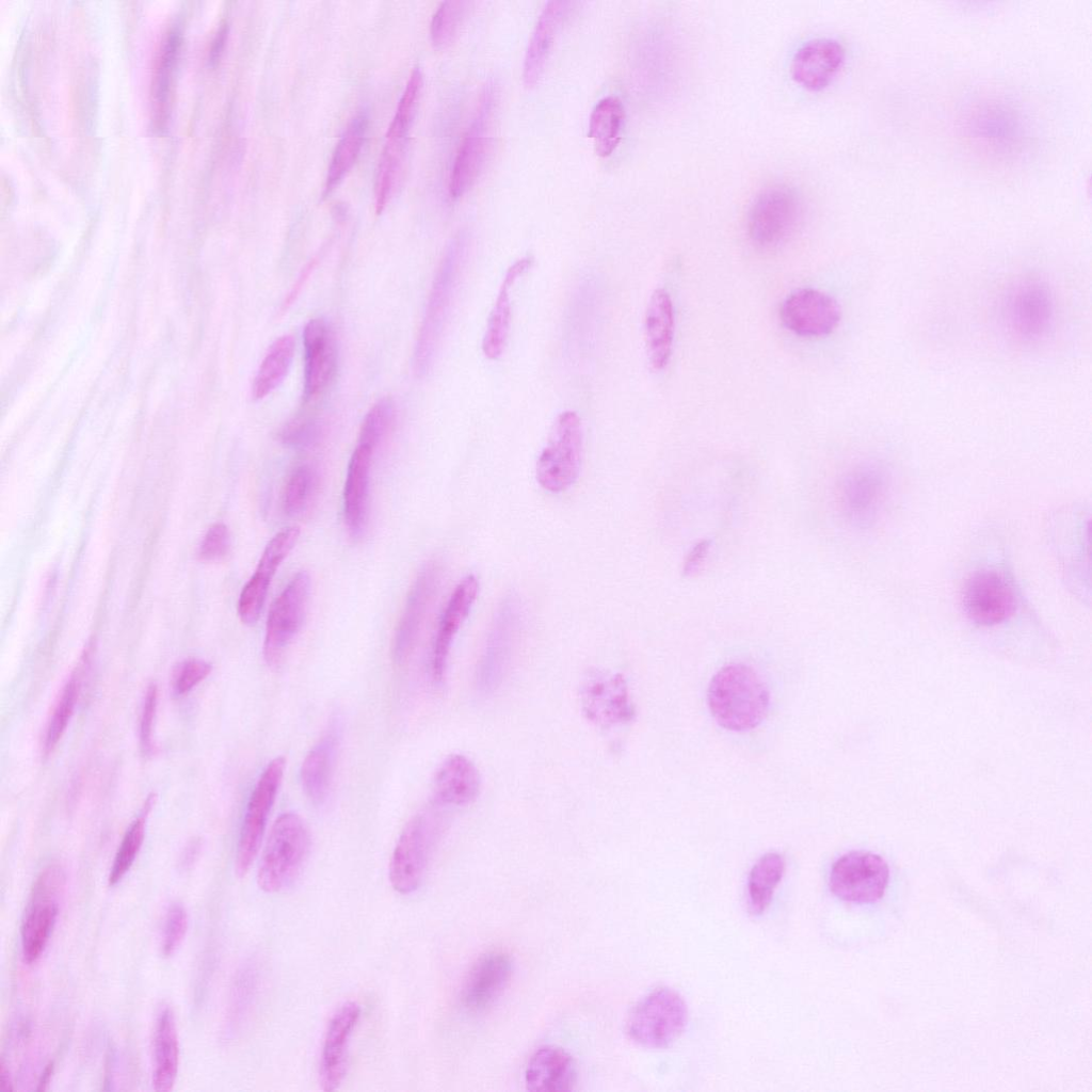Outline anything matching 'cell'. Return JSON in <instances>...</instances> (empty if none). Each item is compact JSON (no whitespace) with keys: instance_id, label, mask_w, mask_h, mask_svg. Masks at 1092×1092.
Instances as JSON below:
<instances>
[{"instance_id":"9","label":"cell","mask_w":1092,"mask_h":1092,"mask_svg":"<svg viewBox=\"0 0 1092 1092\" xmlns=\"http://www.w3.org/2000/svg\"><path fill=\"white\" fill-rule=\"evenodd\" d=\"M309 593V575L301 571L273 601L263 641V658L268 667L277 669L282 664L287 648L303 625Z\"/></svg>"},{"instance_id":"34","label":"cell","mask_w":1092,"mask_h":1092,"mask_svg":"<svg viewBox=\"0 0 1092 1092\" xmlns=\"http://www.w3.org/2000/svg\"><path fill=\"white\" fill-rule=\"evenodd\" d=\"M624 118V106L617 97L607 96L596 103L590 115L588 136L593 140L598 156L609 157L615 150Z\"/></svg>"},{"instance_id":"37","label":"cell","mask_w":1092,"mask_h":1092,"mask_svg":"<svg viewBox=\"0 0 1092 1092\" xmlns=\"http://www.w3.org/2000/svg\"><path fill=\"white\" fill-rule=\"evenodd\" d=\"M405 141L406 136L386 133L374 186L376 214L382 213L395 192L402 170Z\"/></svg>"},{"instance_id":"45","label":"cell","mask_w":1092,"mask_h":1092,"mask_svg":"<svg viewBox=\"0 0 1092 1092\" xmlns=\"http://www.w3.org/2000/svg\"><path fill=\"white\" fill-rule=\"evenodd\" d=\"M394 416L395 407L389 398H383L375 402L362 422L357 444L375 450L390 429Z\"/></svg>"},{"instance_id":"31","label":"cell","mask_w":1092,"mask_h":1092,"mask_svg":"<svg viewBox=\"0 0 1092 1092\" xmlns=\"http://www.w3.org/2000/svg\"><path fill=\"white\" fill-rule=\"evenodd\" d=\"M532 260L524 257L511 264L501 282L491 310L482 339V352L488 359H497L503 352L511 324L510 291L516 280L531 267Z\"/></svg>"},{"instance_id":"40","label":"cell","mask_w":1092,"mask_h":1092,"mask_svg":"<svg viewBox=\"0 0 1092 1092\" xmlns=\"http://www.w3.org/2000/svg\"><path fill=\"white\" fill-rule=\"evenodd\" d=\"M151 805L152 798L149 797L139 816L130 823L126 831L110 868L109 885H116L134 863L144 841L146 818Z\"/></svg>"},{"instance_id":"53","label":"cell","mask_w":1092,"mask_h":1092,"mask_svg":"<svg viewBox=\"0 0 1092 1092\" xmlns=\"http://www.w3.org/2000/svg\"><path fill=\"white\" fill-rule=\"evenodd\" d=\"M314 267H315V262H314V260H312V261H311V262H310V263H309V264H308V266H307V267H306V268H305V269L303 270V272H302V275H301V276L299 277V279L296 280V284H295V285L293 286V288H292V290L290 291V293H289V295H288L287 300H286V301H285V303H284L285 307H288V306H289V305H290V304H291V303H292V302H293V301L295 300V296H296V295H298V293H299V292L301 291V287H302V286L304 285V282H305V280L307 279V277L309 276V274H310V272H311V270H312V268H314Z\"/></svg>"},{"instance_id":"27","label":"cell","mask_w":1092,"mask_h":1092,"mask_svg":"<svg viewBox=\"0 0 1092 1092\" xmlns=\"http://www.w3.org/2000/svg\"><path fill=\"white\" fill-rule=\"evenodd\" d=\"M341 739V726L334 719L324 735L306 754L300 771L302 788L315 804L327 797Z\"/></svg>"},{"instance_id":"12","label":"cell","mask_w":1092,"mask_h":1092,"mask_svg":"<svg viewBox=\"0 0 1092 1092\" xmlns=\"http://www.w3.org/2000/svg\"><path fill=\"white\" fill-rule=\"evenodd\" d=\"M888 879V865L880 855L868 851H851L833 864L830 888L845 901L869 903L883 896Z\"/></svg>"},{"instance_id":"29","label":"cell","mask_w":1092,"mask_h":1092,"mask_svg":"<svg viewBox=\"0 0 1092 1092\" xmlns=\"http://www.w3.org/2000/svg\"><path fill=\"white\" fill-rule=\"evenodd\" d=\"M375 450L357 444L348 464L343 491V514L347 527L356 536L365 528L368 514L370 468Z\"/></svg>"},{"instance_id":"5","label":"cell","mask_w":1092,"mask_h":1092,"mask_svg":"<svg viewBox=\"0 0 1092 1092\" xmlns=\"http://www.w3.org/2000/svg\"><path fill=\"white\" fill-rule=\"evenodd\" d=\"M582 428L578 414L564 411L558 415L550 430L547 445L536 463L540 485L551 493L571 487L581 466Z\"/></svg>"},{"instance_id":"43","label":"cell","mask_w":1092,"mask_h":1092,"mask_svg":"<svg viewBox=\"0 0 1092 1092\" xmlns=\"http://www.w3.org/2000/svg\"><path fill=\"white\" fill-rule=\"evenodd\" d=\"M258 985V970L254 963H245L236 974L232 982L229 1006L228 1026L236 1029L245 1019L255 998Z\"/></svg>"},{"instance_id":"39","label":"cell","mask_w":1092,"mask_h":1092,"mask_svg":"<svg viewBox=\"0 0 1092 1092\" xmlns=\"http://www.w3.org/2000/svg\"><path fill=\"white\" fill-rule=\"evenodd\" d=\"M181 45V34L178 28H173L167 33L157 63L154 81V100L156 111V125L162 128L165 125L168 108L172 79L177 63Z\"/></svg>"},{"instance_id":"42","label":"cell","mask_w":1092,"mask_h":1092,"mask_svg":"<svg viewBox=\"0 0 1092 1092\" xmlns=\"http://www.w3.org/2000/svg\"><path fill=\"white\" fill-rule=\"evenodd\" d=\"M318 472L309 464L295 467L284 492V510L289 516H299L309 507L318 487Z\"/></svg>"},{"instance_id":"16","label":"cell","mask_w":1092,"mask_h":1092,"mask_svg":"<svg viewBox=\"0 0 1092 1092\" xmlns=\"http://www.w3.org/2000/svg\"><path fill=\"white\" fill-rule=\"evenodd\" d=\"M962 605L966 615L976 624L991 626L1009 619L1016 607L1012 587L995 571H980L964 585Z\"/></svg>"},{"instance_id":"35","label":"cell","mask_w":1092,"mask_h":1092,"mask_svg":"<svg viewBox=\"0 0 1092 1092\" xmlns=\"http://www.w3.org/2000/svg\"><path fill=\"white\" fill-rule=\"evenodd\" d=\"M785 871V860L777 852L764 854L752 867L748 880L750 910L761 914L767 910Z\"/></svg>"},{"instance_id":"50","label":"cell","mask_w":1092,"mask_h":1092,"mask_svg":"<svg viewBox=\"0 0 1092 1092\" xmlns=\"http://www.w3.org/2000/svg\"><path fill=\"white\" fill-rule=\"evenodd\" d=\"M158 706V687L150 684L147 687L140 719V744L142 752L150 754L154 749L152 733Z\"/></svg>"},{"instance_id":"36","label":"cell","mask_w":1092,"mask_h":1092,"mask_svg":"<svg viewBox=\"0 0 1092 1092\" xmlns=\"http://www.w3.org/2000/svg\"><path fill=\"white\" fill-rule=\"evenodd\" d=\"M294 354V339L284 335L276 339L264 355L255 375L252 396L261 400L276 389L287 375Z\"/></svg>"},{"instance_id":"30","label":"cell","mask_w":1092,"mask_h":1092,"mask_svg":"<svg viewBox=\"0 0 1092 1092\" xmlns=\"http://www.w3.org/2000/svg\"><path fill=\"white\" fill-rule=\"evenodd\" d=\"M434 800L438 805L462 806L473 801L480 789L475 765L461 754L449 755L434 777Z\"/></svg>"},{"instance_id":"15","label":"cell","mask_w":1092,"mask_h":1092,"mask_svg":"<svg viewBox=\"0 0 1092 1092\" xmlns=\"http://www.w3.org/2000/svg\"><path fill=\"white\" fill-rule=\"evenodd\" d=\"M780 318L783 325L797 336L820 338L836 330L841 310L837 301L828 293L800 288L783 300Z\"/></svg>"},{"instance_id":"47","label":"cell","mask_w":1092,"mask_h":1092,"mask_svg":"<svg viewBox=\"0 0 1092 1092\" xmlns=\"http://www.w3.org/2000/svg\"><path fill=\"white\" fill-rule=\"evenodd\" d=\"M209 662L190 658L180 662L173 672L172 688L175 695H183L190 692L211 672Z\"/></svg>"},{"instance_id":"26","label":"cell","mask_w":1092,"mask_h":1092,"mask_svg":"<svg viewBox=\"0 0 1092 1092\" xmlns=\"http://www.w3.org/2000/svg\"><path fill=\"white\" fill-rule=\"evenodd\" d=\"M573 4L569 1H549L541 12L524 59L523 81L527 87L534 86L542 77L558 32Z\"/></svg>"},{"instance_id":"28","label":"cell","mask_w":1092,"mask_h":1092,"mask_svg":"<svg viewBox=\"0 0 1092 1092\" xmlns=\"http://www.w3.org/2000/svg\"><path fill=\"white\" fill-rule=\"evenodd\" d=\"M576 1081L577 1069L573 1057L555 1045L539 1047L525 1070V1085L534 1092L571 1091Z\"/></svg>"},{"instance_id":"20","label":"cell","mask_w":1092,"mask_h":1092,"mask_svg":"<svg viewBox=\"0 0 1092 1092\" xmlns=\"http://www.w3.org/2000/svg\"><path fill=\"white\" fill-rule=\"evenodd\" d=\"M439 577V566L430 562L422 567L411 588L395 635L394 658L398 663H403L415 647L425 613L437 591Z\"/></svg>"},{"instance_id":"14","label":"cell","mask_w":1092,"mask_h":1092,"mask_svg":"<svg viewBox=\"0 0 1092 1092\" xmlns=\"http://www.w3.org/2000/svg\"><path fill=\"white\" fill-rule=\"evenodd\" d=\"M1005 319L1010 331L1022 340L1045 337L1055 321V301L1049 287L1038 279L1017 284L1007 296Z\"/></svg>"},{"instance_id":"38","label":"cell","mask_w":1092,"mask_h":1092,"mask_svg":"<svg viewBox=\"0 0 1092 1092\" xmlns=\"http://www.w3.org/2000/svg\"><path fill=\"white\" fill-rule=\"evenodd\" d=\"M367 125L368 117L365 113L356 115L349 124L333 152L325 180V194L341 181L355 163L363 146Z\"/></svg>"},{"instance_id":"18","label":"cell","mask_w":1092,"mask_h":1092,"mask_svg":"<svg viewBox=\"0 0 1092 1092\" xmlns=\"http://www.w3.org/2000/svg\"><path fill=\"white\" fill-rule=\"evenodd\" d=\"M581 702L587 718L604 727L623 724L635 718L627 684L620 674H591L583 684Z\"/></svg>"},{"instance_id":"4","label":"cell","mask_w":1092,"mask_h":1092,"mask_svg":"<svg viewBox=\"0 0 1092 1092\" xmlns=\"http://www.w3.org/2000/svg\"><path fill=\"white\" fill-rule=\"evenodd\" d=\"M688 1009L682 997L661 986L644 995L630 1011L626 1031L637 1044L646 1048H665L684 1031Z\"/></svg>"},{"instance_id":"49","label":"cell","mask_w":1092,"mask_h":1092,"mask_svg":"<svg viewBox=\"0 0 1092 1092\" xmlns=\"http://www.w3.org/2000/svg\"><path fill=\"white\" fill-rule=\"evenodd\" d=\"M230 547L228 528L223 523L212 525L203 537L198 557L204 561H215L224 558Z\"/></svg>"},{"instance_id":"22","label":"cell","mask_w":1092,"mask_h":1092,"mask_svg":"<svg viewBox=\"0 0 1092 1092\" xmlns=\"http://www.w3.org/2000/svg\"><path fill=\"white\" fill-rule=\"evenodd\" d=\"M304 396L310 399L321 392L336 368V344L332 331L322 318L307 322L303 332Z\"/></svg>"},{"instance_id":"44","label":"cell","mask_w":1092,"mask_h":1092,"mask_svg":"<svg viewBox=\"0 0 1092 1092\" xmlns=\"http://www.w3.org/2000/svg\"><path fill=\"white\" fill-rule=\"evenodd\" d=\"M472 3L469 1H444L433 15L430 28L432 44L444 49L456 37Z\"/></svg>"},{"instance_id":"17","label":"cell","mask_w":1092,"mask_h":1092,"mask_svg":"<svg viewBox=\"0 0 1092 1092\" xmlns=\"http://www.w3.org/2000/svg\"><path fill=\"white\" fill-rule=\"evenodd\" d=\"M300 536L298 527H288L275 534L267 544L254 575L243 587L238 600V614L242 623L254 625L261 612L269 587L278 566L292 550Z\"/></svg>"},{"instance_id":"51","label":"cell","mask_w":1092,"mask_h":1092,"mask_svg":"<svg viewBox=\"0 0 1092 1092\" xmlns=\"http://www.w3.org/2000/svg\"><path fill=\"white\" fill-rule=\"evenodd\" d=\"M710 549V542L702 540L697 542L688 552L682 564L685 576L695 575L704 565Z\"/></svg>"},{"instance_id":"13","label":"cell","mask_w":1092,"mask_h":1092,"mask_svg":"<svg viewBox=\"0 0 1092 1092\" xmlns=\"http://www.w3.org/2000/svg\"><path fill=\"white\" fill-rule=\"evenodd\" d=\"M888 476L874 463H862L848 470L838 486V502L845 518L853 526H871L884 507Z\"/></svg>"},{"instance_id":"46","label":"cell","mask_w":1092,"mask_h":1092,"mask_svg":"<svg viewBox=\"0 0 1092 1092\" xmlns=\"http://www.w3.org/2000/svg\"><path fill=\"white\" fill-rule=\"evenodd\" d=\"M188 929V913L180 902L168 905L162 926L160 949L163 957H172L180 947Z\"/></svg>"},{"instance_id":"54","label":"cell","mask_w":1092,"mask_h":1092,"mask_svg":"<svg viewBox=\"0 0 1092 1092\" xmlns=\"http://www.w3.org/2000/svg\"><path fill=\"white\" fill-rule=\"evenodd\" d=\"M198 848L199 846L196 842H193L188 847V849H186L181 857V867L183 869H188L193 865L198 853Z\"/></svg>"},{"instance_id":"48","label":"cell","mask_w":1092,"mask_h":1092,"mask_svg":"<svg viewBox=\"0 0 1092 1092\" xmlns=\"http://www.w3.org/2000/svg\"><path fill=\"white\" fill-rule=\"evenodd\" d=\"M320 432L321 429L317 421L300 418L285 425L279 437L287 446L293 448H306L318 440Z\"/></svg>"},{"instance_id":"10","label":"cell","mask_w":1092,"mask_h":1092,"mask_svg":"<svg viewBox=\"0 0 1092 1092\" xmlns=\"http://www.w3.org/2000/svg\"><path fill=\"white\" fill-rule=\"evenodd\" d=\"M428 813L408 820L399 835L389 862V881L401 895L414 893L421 884L437 828Z\"/></svg>"},{"instance_id":"55","label":"cell","mask_w":1092,"mask_h":1092,"mask_svg":"<svg viewBox=\"0 0 1092 1092\" xmlns=\"http://www.w3.org/2000/svg\"><path fill=\"white\" fill-rule=\"evenodd\" d=\"M52 1071H53V1063L50 1062L46 1066V1069L44 1070V1072H43V1074L41 1076V1079L38 1081V1090L45 1089V1086L49 1082V1079L51 1077Z\"/></svg>"},{"instance_id":"25","label":"cell","mask_w":1092,"mask_h":1092,"mask_svg":"<svg viewBox=\"0 0 1092 1092\" xmlns=\"http://www.w3.org/2000/svg\"><path fill=\"white\" fill-rule=\"evenodd\" d=\"M675 335V310L670 293L657 288L652 293L644 317L647 359L655 371L663 370L672 356Z\"/></svg>"},{"instance_id":"7","label":"cell","mask_w":1092,"mask_h":1092,"mask_svg":"<svg viewBox=\"0 0 1092 1092\" xmlns=\"http://www.w3.org/2000/svg\"><path fill=\"white\" fill-rule=\"evenodd\" d=\"M65 883V871L58 864L45 867L34 880L20 931L22 958L29 964L36 962L46 948Z\"/></svg>"},{"instance_id":"52","label":"cell","mask_w":1092,"mask_h":1092,"mask_svg":"<svg viewBox=\"0 0 1092 1092\" xmlns=\"http://www.w3.org/2000/svg\"><path fill=\"white\" fill-rule=\"evenodd\" d=\"M227 32H228V27L224 22V23H222L220 26V28H219V30H218V32H216L213 41H212V45H211V49H210V62L212 64H214L216 61H219V59H220V57L222 54V51L224 49V46H225V43H226V38H227Z\"/></svg>"},{"instance_id":"41","label":"cell","mask_w":1092,"mask_h":1092,"mask_svg":"<svg viewBox=\"0 0 1092 1092\" xmlns=\"http://www.w3.org/2000/svg\"><path fill=\"white\" fill-rule=\"evenodd\" d=\"M80 668H78L70 675L57 700L46 728L45 754H50L55 749L73 717L80 690Z\"/></svg>"},{"instance_id":"1","label":"cell","mask_w":1092,"mask_h":1092,"mask_svg":"<svg viewBox=\"0 0 1092 1092\" xmlns=\"http://www.w3.org/2000/svg\"><path fill=\"white\" fill-rule=\"evenodd\" d=\"M707 701L710 712L722 727L744 732L757 727L766 718L770 693L766 684L750 667L733 663L712 677Z\"/></svg>"},{"instance_id":"33","label":"cell","mask_w":1092,"mask_h":1092,"mask_svg":"<svg viewBox=\"0 0 1092 1092\" xmlns=\"http://www.w3.org/2000/svg\"><path fill=\"white\" fill-rule=\"evenodd\" d=\"M152 1086L157 1091L173 1089L179 1066V1043L173 1010L160 1009L152 1037Z\"/></svg>"},{"instance_id":"21","label":"cell","mask_w":1092,"mask_h":1092,"mask_svg":"<svg viewBox=\"0 0 1092 1092\" xmlns=\"http://www.w3.org/2000/svg\"><path fill=\"white\" fill-rule=\"evenodd\" d=\"M845 62V49L833 38L820 37L803 44L790 63L792 79L808 91L829 86Z\"/></svg>"},{"instance_id":"6","label":"cell","mask_w":1092,"mask_h":1092,"mask_svg":"<svg viewBox=\"0 0 1092 1092\" xmlns=\"http://www.w3.org/2000/svg\"><path fill=\"white\" fill-rule=\"evenodd\" d=\"M802 215L803 204L798 192L786 184H774L762 190L750 207L749 237L758 247H777L796 232Z\"/></svg>"},{"instance_id":"2","label":"cell","mask_w":1092,"mask_h":1092,"mask_svg":"<svg viewBox=\"0 0 1092 1092\" xmlns=\"http://www.w3.org/2000/svg\"><path fill=\"white\" fill-rule=\"evenodd\" d=\"M309 850L310 835L304 820L292 812L282 814L272 824L261 854L259 888L268 894L289 888L300 876Z\"/></svg>"},{"instance_id":"24","label":"cell","mask_w":1092,"mask_h":1092,"mask_svg":"<svg viewBox=\"0 0 1092 1092\" xmlns=\"http://www.w3.org/2000/svg\"><path fill=\"white\" fill-rule=\"evenodd\" d=\"M478 591L477 578L473 575H467L457 583L447 603L433 646L432 674L436 681H441L444 678L451 644L468 616Z\"/></svg>"},{"instance_id":"19","label":"cell","mask_w":1092,"mask_h":1092,"mask_svg":"<svg viewBox=\"0 0 1092 1092\" xmlns=\"http://www.w3.org/2000/svg\"><path fill=\"white\" fill-rule=\"evenodd\" d=\"M360 1013L357 1002L347 1001L334 1012L328 1022L320 1060V1083L323 1091H335L346 1077L349 1044Z\"/></svg>"},{"instance_id":"8","label":"cell","mask_w":1092,"mask_h":1092,"mask_svg":"<svg viewBox=\"0 0 1092 1092\" xmlns=\"http://www.w3.org/2000/svg\"><path fill=\"white\" fill-rule=\"evenodd\" d=\"M285 767L286 760L283 756L272 759L251 793L236 849L235 871L239 878L248 872L258 854Z\"/></svg>"},{"instance_id":"11","label":"cell","mask_w":1092,"mask_h":1092,"mask_svg":"<svg viewBox=\"0 0 1092 1092\" xmlns=\"http://www.w3.org/2000/svg\"><path fill=\"white\" fill-rule=\"evenodd\" d=\"M495 105L492 84L482 93L473 119L456 151L449 178V194L459 199L476 183L491 150V121Z\"/></svg>"},{"instance_id":"23","label":"cell","mask_w":1092,"mask_h":1092,"mask_svg":"<svg viewBox=\"0 0 1092 1092\" xmlns=\"http://www.w3.org/2000/svg\"><path fill=\"white\" fill-rule=\"evenodd\" d=\"M512 967V960L504 952L492 951L482 956L464 982V1006L471 1011H481L491 1006L509 983Z\"/></svg>"},{"instance_id":"32","label":"cell","mask_w":1092,"mask_h":1092,"mask_svg":"<svg viewBox=\"0 0 1092 1092\" xmlns=\"http://www.w3.org/2000/svg\"><path fill=\"white\" fill-rule=\"evenodd\" d=\"M519 619L517 604L507 599L496 615L481 661V679L487 686L496 682L510 658Z\"/></svg>"},{"instance_id":"3","label":"cell","mask_w":1092,"mask_h":1092,"mask_svg":"<svg viewBox=\"0 0 1092 1092\" xmlns=\"http://www.w3.org/2000/svg\"><path fill=\"white\" fill-rule=\"evenodd\" d=\"M465 253L466 238L460 234L447 246L434 277L414 354L415 370L420 375L428 371L436 352L455 295Z\"/></svg>"}]
</instances>
